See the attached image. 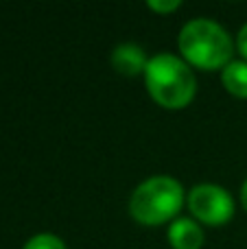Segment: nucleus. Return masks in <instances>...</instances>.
Listing matches in <instances>:
<instances>
[{
    "mask_svg": "<svg viewBox=\"0 0 247 249\" xmlns=\"http://www.w3.org/2000/svg\"><path fill=\"white\" fill-rule=\"evenodd\" d=\"M186 206L197 223L210 228H219L234 216V199L219 184H197L186 193Z\"/></svg>",
    "mask_w": 247,
    "mask_h": 249,
    "instance_id": "4",
    "label": "nucleus"
},
{
    "mask_svg": "<svg viewBox=\"0 0 247 249\" xmlns=\"http://www.w3.org/2000/svg\"><path fill=\"white\" fill-rule=\"evenodd\" d=\"M182 57L201 70H223L232 61L234 42L230 33L212 18H193L177 37Z\"/></svg>",
    "mask_w": 247,
    "mask_h": 249,
    "instance_id": "2",
    "label": "nucleus"
},
{
    "mask_svg": "<svg viewBox=\"0 0 247 249\" xmlns=\"http://www.w3.org/2000/svg\"><path fill=\"white\" fill-rule=\"evenodd\" d=\"M186 203V193L175 177L153 175L140 181L129 197V212L142 225L173 223L182 206Z\"/></svg>",
    "mask_w": 247,
    "mask_h": 249,
    "instance_id": "3",
    "label": "nucleus"
},
{
    "mask_svg": "<svg viewBox=\"0 0 247 249\" xmlns=\"http://www.w3.org/2000/svg\"><path fill=\"white\" fill-rule=\"evenodd\" d=\"M221 83L230 94L239 96V99H247V61L232 59L221 70Z\"/></svg>",
    "mask_w": 247,
    "mask_h": 249,
    "instance_id": "7",
    "label": "nucleus"
},
{
    "mask_svg": "<svg viewBox=\"0 0 247 249\" xmlns=\"http://www.w3.org/2000/svg\"><path fill=\"white\" fill-rule=\"evenodd\" d=\"M109 61H112V68L118 74H123V77H140L147 70L149 57L144 55L142 46L131 42H123L118 46H114Z\"/></svg>",
    "mask_w": 247,
    "mask_h": 249,
    "instance_id": "5",
    "label": "nucleus"
},
{
    "mask_svg": "<svg viewBox=\"0 0 247 249\" xmlns=\"http://www.w3.org/2000/svg\"><path fill=\"white\" fill-rule=\"evenodd\" d=\"M142 77L151 99L164 109H184L195 99L197 79L193 66L182 55L158 53L149 57Z\"/></svg>",
    "mask_w": 247,
    "mask_h": 249,
    "instance_id": "1",
    "label": "nucleus"
},
{
    "mask_svg": "<svg viewBox=\"0 0 247 249\" xmlns=\"http://www.w3.org/2000/svg\"><path fill=\"white\" fill-rule=\"evenodd\" d=\"M241 203H243L247 210V179L243 181V186H241Z\"/></svg>",
    "mask_w": 247,
    "mask_h": 249,
    "instance_id": "11",
    "label": "nucleus"
},
{
    "mask_svg": "<svg viewBox=\"0 0 247 249\" xmlns=\"http://www.w3.org/2000/svg\"><path fill=\"white\" fill-rule=\"evenodd\" d=\"M22 249H68V247H66V243L61 241L59 236L44 232V234H35V236H31L29 241L24 243Z\"/></svg>",
    "mask_w": 247,
    "mask_h": 249,
    "instance_id": "8",
    "label": "nucleus"
},
{
    "mask_svg": "<svg viewBox=\"0 0 247 249\" xmlns=\"http://www.w3.org/2000/svg\"><path fill=\"white\" fill-rule=\"evenodd\" d=\"M234 46H236V51H239L241 55H243V59L247 61V22L239 29V33H236V42H234Z\"/></svg>",
    "mask_w": 247,
    "mask_h": 249,
    "instance_id": "10",
    "label": "nucleus"
},
{
    "mask_svg": "<svg viewBox=\"0 0 247 249\" xmlns=\"http://www.w3.org/2000/svg\"><path fill=\"white\" fill-rule=\"evenodd\" d=\"M166 238L173 249H201L206 234L193 216H177L173 223H169Z\"/></svg>",
    "mask_w": 247,
    "mask_h": 249,
    "instance_id": "6",
    "label": "nucleus"
},
{
    "mask_svg": "<svg viewBox=\"0 0 247 249\" xmlns=\"http://www.w3.org/2000/svg\"><path fill=\"white\" fill-rule=\"evenodd\" d=\"M147 4H149L151 11H158V13H171V11H175V9L182 7L179 0H149Z\"/></svg>",
    "mask_w": 247,
    "mask_h": 249,
    "instance_id": "9",
    "label": "nucleus"
}]
</instances>
